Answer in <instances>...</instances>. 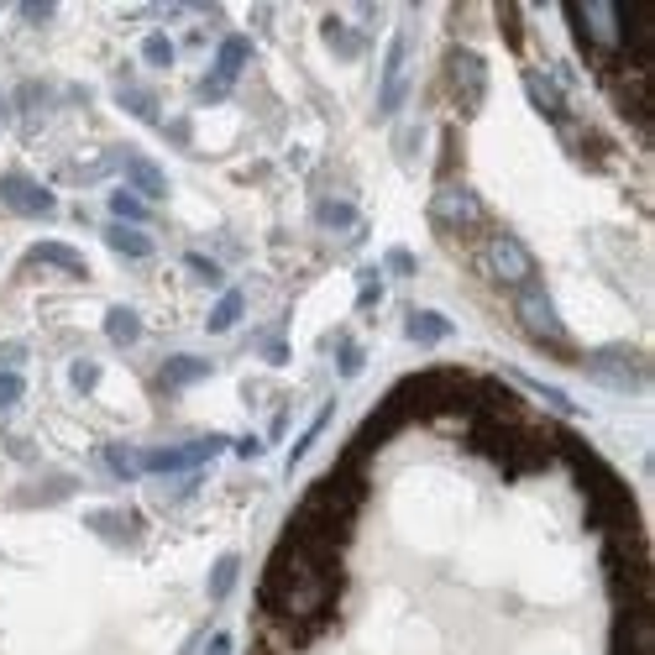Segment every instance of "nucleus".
Wrapping results in <instances>:
<instances>
[{
  "label": "nucleus",
  "mask_w": 655,
  "mask_h": 655,
  "mask_svg": "<svg viewBox=\"0 0 655 655\" xmlns=\"http://www.w3.org/2000/svg\"><path fill=\"white\" fill-rule=\"evenodd\" d=\"M477 268L487 273V283H504V289H525L535 283V257L525 252V241L508 231H493L477 252Z\"/></svg>",
  "instance_id": "nucleus-1"
},
{
  "label": "nucleus",
  "mask_w": 655,
  "mask_h": 655,
  "mask_svg": "<svg viewBox=\"0 0 655 655\" xmlns=\"http://www.w3.org/2000/svg\"><path fill=\"white\" fill-rule=\"evenodd\" d=\"M430 220H435L441 236H477L487 226L483 200L466 189V184H441L435 200H430Z\"/></svg>",
  "instance_id": "nucleus-2"
},
{
  "label": "nucleus",
  "mask_w": 655,
  "mask_h": 655,
  "mask_svg": "<svg viewBox=\"0 0 655 655\" xmlns=\"http://www.w3.org/2000/svg\"><path fill=\"white\" fill-rule=\"evenodd\" d=\"M514 315H519V325H525L529 336L546 346L550 357H571L567 331H561V320H556V310H550V299H546L540 283H525V289L514 294Z\"/></svg>",
  "instance_id": "nucleus-3"
},
{
  "label": "nucleus",
  "mask_w": 655,
  "mask_h": 655,
  "mask_svg": "<svg viewBox=\"0 0 655 655\" xmlns=\"http://www.w3.org/2000/svg\"><path fill=\"white\" fill-rule=\"evenodd\" d=\"M483 85H487V64L472 53V47H451L445 53V89H451V100L456 110H472L483 106Z\"/></svg>",
  "instance_id": "nucleus-4"
},
{
  "label": "nucleus",
  "mask_w": 655,
  "mask_h": 655,
  "mask_svg": "<svg viewBox=\"0 0 655 655\" xmlns=\"http://www.w3.org/2000/svg\"><path fill=\"white\" fill-rule=\"evenodd\" d=\"M613 655H655L650 609H619V624H613Z\"/></svg>",
  "instance_id": "nucleus-5"
},
{
  "label": "nucleus",
  "mask_w": 655,
  "mask_h": 655,
  "mask_svg": "<svg viewBox=\"0 0 655 655\" xmlns=\"http://www.w3.org/2000/svg\"><path fill=\"white\" fill-rule=\"evenodd\" d=\"M525 89H529V100L540 106V116H550L556 127H561V121H571V110H567V100H561V89H556V79H550V74L529 68V74H525Z\"/></svg>",
  "instance_id": "nucleus-6"
},
{
  "label": "nucleus",
  "mask_w": 655,
  "mask_h": 655,
  "mask_svg": "<svg viewBox=\"0 0 655 655\" xmlns=\"http://www.w3.org/2000/svg\"><path fill=\"white\" fill-rule=\"evenodd\" d=\"M0 200H5V205H16V210H26V215H53V194L37 189L32 179H16V173L0 184Z\"/></svg>",
  "instance_id": "nucleus-7"
},
{
  "label": "nucleus",
  "mask_w": 655,
  "mask_h": 655,
  "mask_svg": "<svg viewBox=\"0 0 655 655\" xmlns=\"http://www.w3.org/2000/svg\"><path fill=\"white\" fill-rule=\"evenodd\" d=\"M215 451H220V441L173 445V451H148V456H142V466H148V472H173V466H194V462H205V456H215Z\"/></svg>",
  "instance_id": "nucleus-8"
},
{
  "label": "nucleus",
  "mask_w": 655,
  "mask_h": 655,
  "mask_svg": "<svg viewBox=\"0 0 655 655\" xmlns=\"http://www.w3.org/2000/svg\"><path fill=\"white\" fill-rule=\"evenodd\" d=\"M592 373H603V383H619V388H640V378H645V367L629 352H598Z\"/></svg>",
  "instance_id": "nucleus-9"
},
{
  "label": "nucleus",
  "mask_w": 655,
  "mask_h": 655,
  "mask_svg": "<svg viewBox=\"0 0 655 655\" xmlns=\"http://www.w3.org/2000/svg\"><path fill=\"white\" fill-rule=\"evenodd\" d=\"M247 53H252V43L247 37H226L220 43V68H215V79L226 85V79H236L241 74V64H247Z\"/></svg>",
  "instance_id": "nucleus-10"
},
{
  "label": "nucleus",
  "mask_w": 655,
  "mask_h": 655,
  "mask_svg": "<svg viewBox=\"0 0 655 655\" xmlns=\"http://www.w3.org/2000/svg\"><path fill=\"white\" fill-rule=\"evenodd\" d=\"M106 241L116 247V252H127V257H148L152 252V241L142 231H131V226H106Z\"/></svg>",
  "instance_id": "nucleus-11"
},
{
  "label": "nucleus",
  "mask_w": 655,
  "mask_h": 655,
  "mask_svg": "<svg viewBox=\"0 0 655 655\" xmlns=\"http://www.w3.org/2000/svg\"><path fill=\"white\" fill-rule=\"evenodd\" d=\"M106 331H110V341H121V346H131V341L142 336V320L131 315V310H121V304H116V310L106 315Z\"/></svg>",
  "instance_id": "nucleus-12"
},
{
  "label": "nucleus",
  "mask_w": 655,
  "mask_h": 655,
  "mask_svg": "<svg viewBox=\"0 0 655 655\" xmlns=\"http://www.w3.org/2000/svg\"><path fill=\"white\" fill-rule=\"evenodd\" d=\"M32 257H37V262H53V268H68V273H85L79 252H74V247H58V241H43V247H32Z\"/></svg>",
  "instance_id": "nucleus-13"
},
{
  "label": "nucleus",
  "mask_w": 655,
  "mask_h": 655,
  "mask_svg": "<svg viewBox=\"0 0 655 655\" xmlns=\"http://www.w3.org/2000/svg\"><path fill=\"white\" fill-rule=\"evenodd\" d=\"M409 336L414 341H441V336H451V320L445 315H409Z\"/></svg>",
  "instance_id": "nucleus-14"
},
{
  "label": "nucleus",
  "mask_w": 655,
  "mask_h": 655,
  "mask_svg": "<svg viewBox=\"0 0 655 655\" xmlns=\"http://www.w3.org/2000/svg\"><path fill=\"white\" fill-rule=\"evenodd\" d=\"M131 184H137V189L148 194V200H163V194H169V184H163V173L152 169V163H131Z\"/></svg>",
  "instance_id": "nucleus-15"
},
{
  "label": "nucleus",
  "mask_w": 655,
  "mask_h": 655,
  "mask_svg": "<svg viewBox=\"0 0 655 655\" xmlns=\"http://www.w3.org/2000/svg\"><path fill=\"white\" fill-rule=\"evenodd\" d=\"M205 373H210V362H200V357H173L169 367H163L169 383H194V378H205Z\"/></svg>",
  "instance_id": "nucleus-16"
},
{
  "label": "nucleus",
  "mask_w": 655,
  "mask_h": 655,
  "mask_svg": "<svg viewBox=\"0 0 655 655\" xmlns=\"http://www.w3.org/2000/svg\"><path fill=\"white\" fill-rule=\"evenodd\" d=\"M325 37H331V43H336V53H346V58H357V53H362V32H346L336 16L325 22Z\"/></svg>",
  "instance_id": "nucleus-17"
},
{
  "label": "nucleus",
  "mask_w": 655,
  "mask_h": 655,
  "mask_svg": "<svg viewBox=\"0 0 655 655\" xmlns=\"http://www.w3.org/2000/svg\"><path fill=\"white\" fill-rule=\"evenodd\" d=\"M231 582H236V556H220V561H215V571H210V598H226V592H231Z\"/></svg>",
  "instance_id": "nucleus-18"
},
{
  "label": "nucleus",
  "mask_w": 655,
  "mask_h": 655,
  "mask_svg": "<svg viewBox=\"0 0 655 655\" xmlns=\"http://www.w3.org/2000/svg\"><path fill=\"white\" fill-rule=\"evenodd\" d=\"M236 320H241V294H226L210 310V331H226V325H236Z\"/></svg>",
  "instance_id": "nucleus-19"
},
{
  "label": "nucleus",
  "mask_w": 655,
  "mask_h": 655,
  "mask_svg": "<svg viewBox=\"0 0 655 655\" xmlns=\"http://www.w3.org/2000/svg\"><path fill=\"white\" fill-rule=\"evenodd\" d=\"M320 220H325L331 231H346V226L357 220V210H352V205H341V200H325V205H320Z\"/></svg>",
  "instance_id": "nucleus-20"
},
{
  "label": "nucleus",
  "mask_w": 655,
  "mask_h": 655,
  "mask_svg": "<svg viewBox=\"0 0 655 655\" xmlns=\"http://www.w3.org/2000/svg\"><path fill=\"white\" fill-rule=\"evenodd\" d=\"M110 210L121 215V220H148V205H142V200H137V194H110Z\"/></svg>",
  "instance_id": "nucleus-21"
},
{
  "label": "nucleus",
  "mask_w": 655,
  "mask_h": 655,
  "mask_svg": "<svg viewBox=\"0 0 655 655\" xmlns=\"http://www.w3.org/2000/svg\"><path fill=\"white\" fill-rule=\"evenodd\" d=\"M142 58H148L152 68H169V64H173V47H169V37H148V43H142Z\"/></svg>",
  "instance_id": "nucleus-22"
},
{
  "label": "nucleus",
  "mask_w": 655,
  "mask_h": 655,
  "mask_svg": "<svg viewBox=\"0 0 655 655\" xmlns=\"http://www.w3.org/2000/svg\"><path fill=\"white\" fill-rule=\"evenodd\" d=\"M121 106L137 110V116H148V121H158V100H148V95H137V89H127L121 95Z\"/></svg>",
  "instance_id": "nucleus-23"
},
{
  "label": "nucleus",
  "mask_w": 655,
  "mask_h": 655,
  "mask_svg": "<svg viewBox=\"0 0 655 655\" xmlns=\"http://www.w3.org/2000/svg\"><path fill=\"white\" fill-rule=\"evenodd\" d=\"M16 394H22V378H16V373H0V409L16 404Z\"/></svg>",
  "instance_id": "nucleus-24"
},
{
  "label": "nucleus",
  "mask_w": 655,
  "mask_h": 655,
  "mask_svg": "<svg viewBox=\"0 0 655 655\" xmlns=\"http://www.w3.org/2000/svg\"><path fill=\"white\" fill-rule=\"evenodd\" d=\"M95 378H100L95 362H74V383H79V388H95Z\"/></svg>",
  "instance_id": "nucleus-25"
},
{
  "label": "nucleus",
  "mask_w": 655,
  "mask_h": 655,
  "mask_svg": "<svg viewBox=\"0 0 655 655\" xmlns=\"http://www.w3.org/2000/svg\"><path fill=\"white\" fill-rule=\"evenodd\" d=\"M362 367V352L357 346H341V373H346V378H352V373H357Z\"/></svg>",
  "instance_id": "nucleus-26"
},
{
  "label": "nucleus",
  "mask_w": 655,
  "mask_h": 655,
  "mask_svg": "<svg viewBox=\"0 0 655 655\" xmlns=\"http://www.w3.org/2000/svg\"><path fill=\"white\" fill-rule=\"evenodd\" d=\"M189 268H194V273H200V278H210V283H215V278H220V273H215V262H205V257H189Z\"/></svg>",
  "instance_id": "nucleus-27"
},
{
  "label": "nucleus",
  "mask_w": 655,
  "mask_h": 655,
  "mask_svg": "<svg viewBox=\"0 0 655 655\" xmlns=\"http://www.w3.org/2000/svg\"><path fill=\"white\" fill-rule=\"evenodd\" d=\"M388 262H394V273H409V268H414V257H409V252H394Z\"/></svg>",
  "instance_id": "nucleus-28"
},
{
  "label": "nucleus",
  "mask_w": 655,
  "mask_h": 655,
  "mask_svg": "<svg viewBox=\"0 0 655 655\" xmlns=\"http://www.w3.org/2000/svg\"><path fill=\"white\" fill-rule=\"evenodd\" d=\"M205 655H231V640H226V634H215V640H210V650H205Z\"/></svg>",
  "instance_id": "nucleus-29"
},
{
  "label": "nucleus",
  "mask_w": 655,
  "mask_h": 655,
  "mask_svg": "<svg viewBox=\"0 0 655 655\" xmlns=\"http://www.w3.org/2000/svg\"><path fill=\"white\" fill-rule=\"evenodd\" d=\"M0 116H5V106H0Z\"/></svg>",
  "instance_id": "nucleus-30"
}]
</instances>
